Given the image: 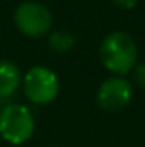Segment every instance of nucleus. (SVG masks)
<instances>
[{"label":"nucleus","mask_w":145,"mask_h":147,"mask_svg":"<svg viewBox=\"0 0 145 147\" xmlns=\"http://www.w3.org/2000/svg\"><path fill=\"white\" fill-rule=\"evenodd\" d=\"M99 58L104 69L123 77L133 72L138 60V48L135 39L125 31H111L99 46Z\"/></svg>","instance_id":"1"},{"label":"nucleus","mask_w":145,"mask_h":147,"mask_svg":"<svg viewBox=\"0 0 145 147\" xmlns=\"http://www.w3.org/2000/svg\"><path fill=\"white\" fill-rule=\"evenodd\" d=\"M34 116L24 105L12 103L0 110V137L12 146L28 142L34 134Z\"/></svg>","instance_id":"2"},{"label":"nucleus","mask_w":145,"mask_h":147,"mask_svg":"<svg viewBox=\"0 0 145 147\" xmlns=\"http://www.w3.org/2000/svg\"><path fill=\"white\" fill-rule=\"evenodd\" d=\"M14 22L24 36L41 38L51 31L53 14L41 2L24 0L14 10Z\"/></svg>","instance_id":"3"},{"label":"nucleus","mask_w":145,"mask_h":147,"mask_svg":"<svg viewBox=\"0 0 145 147\" xmlns=\"http://www.w3.org/2000/svg\"><path fill=\"white\" fill-rule=\"evenodd\" d=\"M22 89L31 103L50 105L58 96L60 80L51 69L44 65H34L22 75Z\"/></svg>","instance_id":"4"},{"label":"nucleus","mask_w":145,"mask_h":147,"mask_svg":"<svg viewBox=\"0 0 145 147\" xmlns=\"http://www.w3.org/2000/svg\"><path fill=\"white\" fill-rule=\"evenodd\" d=\"M132 96H133L132 82L125 77L113 75L99 86L96 99H97V105L104 111L116 113V111L125 110L130 105Z\"/></svg>","instance_id":"5"},{"label":"nucleus","mask_w":145,"mask_h":147,"mask_svg":"<svg viewBox=\"0 0 145 147\" xmlns=\"http://www.w3.org/2000/svg\"><path fill=\"white\" fill-rule=\"evenodd\" d=\"M22 84L19 67L10 60H0V98L12 96Z\"/></svg>","instance_id":"6"},{"label":"nucleus","mask_w":145,"mask_h":147,"mask_svg":"<svg viewBox=\"0 0 145 147\" xmlns=\"http://www.w3.org/2000/svg\"><path fill=\"white\" fill-rule=\"evenodd\" d=\"M75 41H77L75 34L67 31V29H56V31L50 33V46L55 51H60V53L70 51L75 46Z\"/></svg>","instance_id":"7"},{"label":"nucleus","mask_w":145,"mask_h":147,"mask_svg":"<svg viewBox=\"0 0 145 147\" xmlns=\"http://www.w3.org/2000/svg\"><path fill=\"white\" fill-rule=\"evenodd\" d=\"M133 80L135 84L145 91V63H137L133 69Z\"/></svg>","instance_id":"8"},{"label":"nucleus","mask_w":145,"mask_h":147,"mask_svg":"<svg viewBox=\"0 0 145 147\" xmlns=\"http://www.w3.org/2000/svg\"><path fill=\"white\" fill-rule=\"evenodd\" d=\"M119 9H133L137 3H138V0H113Z\"/></svg>","instance_id":"9"}]
</instances>
